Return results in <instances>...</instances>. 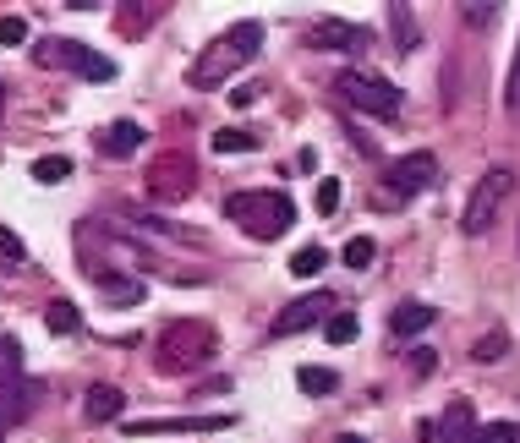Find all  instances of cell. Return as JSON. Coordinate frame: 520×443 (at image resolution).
<instances>
[{"label":"cell","mask_w":520,"mask_h":443,"mask_svg":"<svg viewBox=\"0 0 520 443\" xmlns=\"http://www.w3.org/2000/svg\"><path fill=\"white\" fill-rule=\"evenodd\" d=\"M258 55H263V22H252V17L230 22L198 61H192V88H225L230 77H236L241 66H252Z\"/></svg>","instance_id":"obj_1"},{"label":"cell","mask_w":520,"mask_h":443,"mask_svg":"<svg viewBox=\"0 0 520 443\" xmlns=\"http://www.w3.org/2000/svg\"><path fill=\"white\" fill-rule=\"evenodd\" d=\"M219 356V329L208 318H176L159 329L154 340V361L159 372H198Z\"/></svg>","instance_id":"obj_2"},{"label":"cell","mask_w":520,"mask_h":443,"mask_svg":"<svg viewBox=\"0 0 520 443\" xmlns=\"http://www.w3.org/2000/svg\"><path fill=\"white\" fill-rule=\"evenodd\" d=\"M225 214L236 219L247 236H258V241H274V236H285V230L296 225V203L285 192H274V186H258V192H230L225 197Z\"/></svg>","instance_id":"obj_3"},{"label":"cell","mask_w":520,"mask_h":443,"mask_svg":"<svg viewBox=\"0 0 520 443\" xmlns=\"http://www.w3.org/2000/svg\"><path fill=\"white\" fill-rule=\"evenodd\" d=\"M334 93H340L351 110L378 115V121H395V115H400V99H406L395 83H384V77L362 72V66H345V72H334Z\"/></svg>","instance_id":"obj_4"},{"label":"cell","mask_w":520,"mask_h":443,"mask_svg":"<svg viewBox=\"0 0 520 443\" xmlns=\"http://www.w3.org/2000/svg\"><path fill=\"white\" fill-rule=\"evenodd\" d=\"M39 400H44V383L22 378V345L6 340V361H0V433L17 427V422H28Z\"/></svg>","instance_id":"obj_5"},{"label":"cell","mask_w":520,"mask_h":443,"mask_svg":"<svg viewBox=\"0 0 520 443\" xmlns=\"http://www.w3.org/2000/svg\"><path fill=\"white\" fill-rule=\"evenodd\" d=\"M33 61L39 66H61V72L83 77V83H115V61L77 39H39L33 44Z\"/></svg>","instance_id":"obj_6"},{"label":"cell","mask_w":520,"mask_h":443,"mask_svg":"<svg viewBox=\"0 0 520 443\" xmlns=\"http://www.w3.org/2000/svg\"><path fill=\"white\" fill-rule=\"evenodd\" d=\"M143 186H148V197H154L159 208H170V203H181V197H192V186H198V165H192V154H159L154 165H148V176H143Z\"/></svg>","instance_id":"obj_7"},{"label":"cell","mask_w":520,"mask_h":443,"mask_svg":"<svg viewBox=\"0 0 520 443\" xmlns=\"http://www.w3.org/2000/svg\"><path fill=\"white\" fill-rule=\"evenodd\" d=\"M510 186H515V170H488L477 186H471V197H466V214H460V230L466 236H482V230L493 225V214H499V203L510 197Z\"/></svg>","instance_id":"obj_8"},{"label":"cell","mask_w":520,"mask_h":443,"mask_svg":"<svg viewBox=\"0 0 520 443\" xmlns=\"http://www.w3.org/2000/svg\"><path fill=\"white\" fill-rule=\"evenodd\" d=\"M384 181L395 186V197L427 192V186H438V154H427V148H416V154H400L395 165L384 170Z\"/></svg>","instance_id":"obj_9"},{"label":"cell","mask_w":520,"mask_h":443,"mask_svg":"<svg viewBox=\"0 0 520 443\" xmlns=\"http://www.w3.org/2000/svg\"><path fill=\"white\" fill-rule=\"evenodd\" d=\"M340 307V301L329 296V290H312V296H302V301H291V307L280 312V318L269 323V334L274 340H291V334H302V329H312L318 318H329V312Z\"/></svg>","instance_id":"obj_10"},{"label":"cell","mask_w":520,"mask_h":443,"mask_svg":"<svg viewBox=\"0 0 520 443\" xmlns=\"http://www.w3.org/2000/svg\"><path fill=\"white\" fill-rule=\"evenodd\" d=\"M307 50H367V28H356V22H340V17H318L307 28Z\"/></svg>","instance_id":"obj_11"},{"label":"cell","mask_w":520,"mask_h":443,"mask_svg":"<svg viewBox=\"0 0 520 443\" xmlns=\"http://www.w3.org/2000/svg\"><path fill=\"white\" fill-rule=\"evenodd\" d=\"M230 416H148V422H126L132 438H159V433H219Z\"/></svg>","instance_id":"obj_12"},{"label":"cell","mask_w":520,"mask_h":443,"mask_svg":"<svg viewBox=\"0 0 520 443\" xmlns=\"http://www.w3.org/2000/svg\"><path fill=\"white\" fill-rule=\"evenodd\" d=\"M477 411H471V400H449L444 405V416H438V427H433V438L438 443H477Z\"/></svg>","instance_id":"obj_13"},{"label":"cell","mask_w":520,"mask_h":443,"mask_svg":"<svg viewBox=\"0 0 520 443\" xmlns=\"http://www.w3.org/2000/svg\"><path fill=\"white\" fill-rule=\"evenodd\" d=\"M438 323V307H427V301H400L395 312H389V340H416V334H427Z\"/></svg>","instance_id":"obj_14"},{"label":"cell","mask_w":520,"mask_h":443,"mask_svg":"<svg viewBox=\"0 0 520 443\" xmlns=\"http://www.w3.org/2000/svg\"><path fill=\"white\" fill-rule=\"evenodd\" d=\"M143 143H148V132H143L137 121H110V126L99 132V154H104V159H132Z\"/></svg>","instance_id":"obj_15"},{"label":"cell","mask_w":520,"mask_h":443,"mask_svg":"<svg viewBox=\"0 0 520 443\" xmlns=\"http://www.w3.org/2000/svg\"><path fill=\"white\" fill-rule=\"evenodd\" d=\"M121 405H126V394L115 389V383H94V389L83 394V416L94 427H110V422H121Z\"/></svg>","instance_id":"obj_16"},{"label":"cell","mask_w":520,"mask_h":443,"mask_svg":"<svg viewBox=\"0 0 520 443\" xmlns=\"http://www.w3.org/2000/svg\"><path fill=\"white\" fill-rule=\"evenodd\" d=\"M99 290H104V301H110V307H137V301H143L148 296V290H143V279H132V274H115V268H99Z\"/></svg>","instance_id":"obj_17"},{"label":"cell","mask_w":520,"mask_h":443,"mask_svg":"<svg viewBox=\"0 0 520 443\" xmlns=\"http://www.w3.org/2000/svg\"><path fill=\"white\" fill-rule=\"evenodd\" d=\"M44 329H50V334H77V329H83V312H77L66 296H55L50 307H44Z\"/></svg>","instance_id":"obj_18"},{"label":"cell","mask_w":520,"mask_h":443,"mask_svg":"<svg viewBox=\"0 0 520 443\" xmlns=\"http://www.w3.org/2000/svg\"><path fill=\"white\" fill-rule=\"evenodd\" d=\"M356 334H362V323H356L351 312H340V307H334L329 318H323V340H329V345H351Z\"/></svg>","instance_id":"obj_19"},{"label":"cell","mask_w":520,"mask_h":443,"mask_svg":"<svg viewBox=\"0 0 520 443\" xmlns=\"http://www.w3.org/2000/svg\"><path fill=\"white\" fill-rule=\"evenodd\" d=\"M208 143H214V154H252V148H258V137L241 132V126H225V132H214Z\"/></svg>","instance_id":"obj_20"},{"label":"cell","mask_w":520,"mask_h":443,"mask_svg":"<svg viewBox=\"0 0 520 443\" xmlns=\"http://www.w3.org/2000/svg\"><path fill=\"white\" fill-rule=\"evenodd\" d=\"M504 351H510V334H504V329H488L477 345H471V361H477V367H488V361H499Z\"/></svg>","instance_id":"obj_21"},{"label":"cell","mask_w":520,"mask_h":443,"mask_svg":"<svg viewBox=\"0 0 520 443\" xmlns=\"http://www.w3.org/2000/svg\"><path fill=\"white\" fill-rule=\"evenodd\" d=\"M159 11H165V6H126L121 17H115V28H121L126 39H137V33H148V22H154Z\"/></svg>","instance_id":"obj_22"},{"label":"cell","mask_w":520,"mask_h":443,"mask_svg":"<svg viewBox=\"0 0 520 443\" xmlns=\"http://www.w3.org/2000/svg\"><path fill=\"white\" fill-rule=\"evenodd\" d=\"M296 383H302L307 394H334V389H340V372H334V367H302V372H296Z\"/></svg>","instance_id":"obj_23"},{"label":"cell","mask_w":520,"mask_h":443,"mask_svg":"<svg viewBox=\"0 0 520 443\" xmlns=\"http://www.w3.org/2000/svg\"><path fill=\"white\" fill-rule=\"evenodd\" d=\"M389 33H395L400 50H416V17H411V6H389Z\"/></svg>","instance_id":"obj_24"},{"label":"cell","mask_w":520,"mask_h":443,"mask_svg":"<svg viewBox=\"0 0 520 443\" xmlns=\"http://www.w3.org/2000/svg\"><path fill=\"white\" fill-rule=\"evenodd\" d=\"M66 176H72V159H66V154H44V159H33V181H39V186L66 181Z\"/></svg>","instance_id":"obj_25"},{"label":"cell","mask_w":520,"mask_h":443,"mask_svg":"<svg viewBox=\"0 0 520 443\" xmlns=\"http://www.w3.org/2000/svg\"><path fill=\"white\" fill-rule=\"evenodd\" d=\"M323 263H329V252H323V247H302V252H296V258H291V274H318V268Z\"/></svg>","instance_id":"obj_26"},{"label":"cell","mask_w":520,"mask_h":443,"mask_svg":"<svg viewBox=\"0 0 520 443\" xmlns=\"http://www.w3.org/2000/svg\"><path fill=\"white\" fill-rule=\"evenodd\" d=\"M477 443H520V427L515 422H488V427H477Z\"/></svg>","instance_id":"obj_27"},{"label":"cell","mask_w":520,"mask_h":443,"mask_svg":"<svg viewBox=\"0 0 520 443\" xmlns=\"http://www.w3.org/2000/svg\"><path fill=\"white\" fill-rule=\"evenodd\" d=\"M373 241H367V236H356V241H345V268H367V263H373Z\"/></svg>","instance_id":"obj_28"},{"label":"cell","mask_w":520,"mask_h":443,"mask_svg":"<svg viewBox=\"0 0 520 443\" xmlns=\"http://www.w3.org/2000/svg\"><path fill=\"white\" fill-rule=\"evenodd\" d=\"M0 258H6V263H22V258H28V247L17 241V230H11V225H0Z\"/></svg>","instance_id":"obj_29"},{"label":"cell","mask_w":520,"mask_h":443,"mask_svg":"<svg viewBox=\"0 0 520 443\" xmlns=\"http://www.w3.org/2000/svg\"><path fill=\"white\" fill-rule=\"evenodd\" d=\"M504 104H510V115H520V44H515V61H510V83H504Z\"/></svg>","instance_id":"obj_30"},{"label":"cell","mask_w":520,"mask_h":443,"mask_svg":"<svg viewBox=\"0 0 520 443\" xmlns=\"http://www.w3.org/2000/svg\"><path fill=\"white\" fill-rule=\"evenodd\" d=\"M460 11H466V28H493L504 6H460Z\"/></svg>","instance_id":"obj_31"},{"label":"cell","mask_w":520,"mask_h":443,"mask_svg":"<svg viewBox=\"0 0 520 443\" xmlns=\"http://www.w3.org/2000/svg\"><path fill=\"white\" fill-rule=\"evenodd\" d=\"M334 208H340V181L323 176L318 181V214H334Z\"/></svg>","instance_id":"obj_32"},{"label":"cell","mask_w":520,"mask_h":443,"mask_svg":"<svg viewBox=\"0 0 520 443\" xmlns=\"http://www.w3.org/2000/svg\"><path fill=\"white\" fill-rule=\"evenodd\" d=\"M0 44H28V22H22V17H0Z\"/></svg>","instance_id":"obj_33"},{"label":"cell","mask_w":520,"mask_h":443,"mask_svg":"<svg viewBox=\"0 0 520 443\" xmlns=\"http://www.w3.org/2000/svg\"><path fill=\"white\" fill-rule=\"evenodd\" d=\"M433 367H438V356H433V351H411V372H416V378H427Z\"/></svg>","instance_id":"obj_34"},{"label":"cell","mask_w":520,"mask_h":443,"mask_svg":"<svg viewBox=\"0 0 520 443\" xmlns=\"http://www.w3.org/2000/svg\"><path fill=\"white\" fill-rule=\"evenodd\" d=\"M230 104H236V110H252V104H258V88H236V93H230Z\"/></svg>","instance_id":"obj_35"},{"label":"cell","mask_w":520,"mask_h":443,"mask_svg":"<svg viewBox=\"0 0 520 443\" xmlns=\"http://www.w3.org/2000/svg\"><path fill=\"white\" fill-rule=\"evenodd\" d=\"M334 443H367V438H356V433H340V438H334Z\"/></svg>","instance_id":"obj_36"},{"label":"cell","mask_w":520,"mask_h":443,"mask_svg":"<svg viewBox=\"0 0 520 443\" xmlns=\"http://www.w3.org/2000/svg\"><path fill=\"white\" fill-rule=\"evenodd\" d=\"M0 99H6V93H0Z\"/></svg>","instance_id":"obj_37"}]
</instances>
